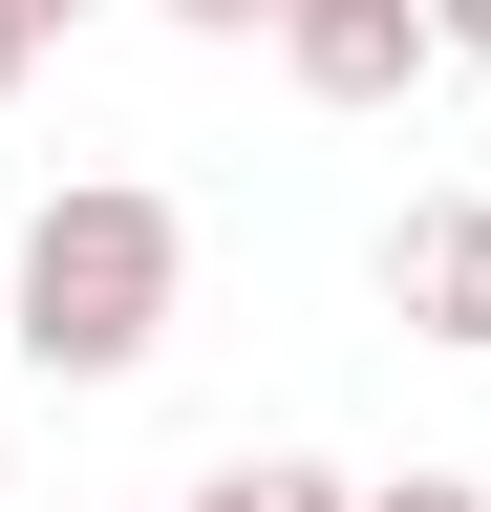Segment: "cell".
<instances>
[{
  "label": "cell",
  "mask_w": 491,
  "mask_h": 512,
  "mask_svg": "<svg viewBox=\"0 0 491 512\" xmlns=\"http://www.w3.org/2000/svg\"><path fill=\"white\" fill-rule=\"evenodd\" d=\"M363 512H491L470 470H385V491H363Z\"/></svg>",
  "instance_id": "obj_6"
},
{
  "label": "cell",
  "mask_w": 491,
  "mask_h": 512,
  "mask_svg": "<svg viewBox=\"0 0 491 512\" xmlns=\"http://www.w3.org/2000/svg\"><path fill=\"white\" fill-rule=\"evenodd\" d=\"M150 22H193V43H278V0H150Z\"/></svg>",
  "instance_id": "obj_5"
},
{
  "label": "cell",
  "mask_w": 491,
  "mask_h": 512,
  "mask_svg": "<svg viewBox=\"0 0 491 512\" xmlns=\"http://www.w3.org/2000/svg\"><path fill=\"white\" fill-rule=\"evenodd\" d=\"M427 22H449V64H491V0H427Z\"/></svg>",
  "instance_id": "obj_8"
},
{
  "label": "cell",
  "mask_w": 491,
  "mask_h": 512,
  "mask_svg": "<svg viewBox=\"0 0 491 512\" xmlns=\"http://www.w3.org/2000/svg\"><path fill=\"white\" fill-rule=\"evenodd\" d=\"M278 64H299V107H406L449 64V22L427 0H278Z\"/></svg>",
  "instance_id": "obj_2"
},
{
  "label": "cell",
  "mask_w": 491,
  "mask_h": 512,
  "mask_svg": "<svg viewBox=\"0 0 491 512\" xmlns=\"http://www.w3.org/2000/svg\"><path fill=\"white\" fill-rule=\"evenodd\" d=\"M22 64H43V22H22V0H0V107H22Z\"/></svg>",
  "instance_id": "obj_7"
},
{
  "label": "cell",
  "mask_w": 491,
  "mask_h": 512,
  "mask_svg": "<svg viewBox=\"0 0 491 512\" xmlns=\"http://www.w3.org/2000/svg\"><path fill=\"white\" fill-rule=\"evenodd\" d=\"M171 299H193V214H171L150 171H65L22 214V256H0V342L43 384H129L171 342Z\"/></svg>",
  "instance_id": "obj_1"
},
{
  "label": "cell",
  "mask_w": 491,
  "mask_h": 512,
  "mask_svg": "<svg viewBox=\"0 0 491 512\" xmlns=\"http://www.w3.org/2000/svg\"><path fill=\"white\" fill-rule=\"evenodd\" d=\"M171 512H363V470H321V448H214Z\"/></svg>",
  "instance_id": "obj_4"
},
{
  "label": "cell",
  "mask_w": 491,
  "mask_h": 512,
  "mask_svg": "<svg viewBox=\"0 0 491 512\" xmlns=\"http://www.w3.org/2000/svg\"><path fill=\"white\" fill-rule=\"evenodd\" d=\"M22 22H86V0H22Z\"/></svg>",
  "instance_id": "obj_9"
},
{
  "label": "cell",
  "mask_w": 491,
  "mask_h": 512,
  "mask_svg": "<svg viewBox=\"0 0 491 512\" xmlns=\"http://www.w3.org/2000/svg\"><path fill=\"white\" fill-rule=\"evenodd\" d=\"M385 320H406V342H449V363H491V192H406Z\"/></svg>",
  "instance_id": "obj_3"
}]
</instances>
